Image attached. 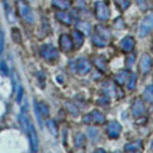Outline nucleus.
<instances>
[{"instance_id": "obj_35", "label": "nucleus", "mask_w": 153, "mask_h": 153, "mask_svg": "<svg viewBox=\"0 0 153 153\" xmlns=\"http://www.w3.org/2000/svg\"><path fill=\"white\" fill-rule=\"evenodd\" d=\"M152 51H153V47H152Z\"/></svg>"}, {"instance_id": "obj_32", "label": "nucleus", "mask_w": 153, "mask_h": 153, "mask_svg": "<svg viewBox=\"0 0 153 153\" xmlns=\"http://www.w3.org/2000/svg\"><path fill=\"white\" fill-rule=\"evenodd\" d=\"M4 49V36H3V33H1V36H0V54L3 52Z\"/></svg>"}, {"instance_id": "obj_4", "label": "nucleus", "mask_w": 153, "mask_h": 153, "mask_svg": "<svg viewBox=\"0 0 153 153\" xmlns=\"http://www.w3.org/2000/svg\"><path fill=\"white\" fill-rule=\"evenodd\" d=\"M40 54L47 60H55L59 56V52L56 48L51 44L42 45L40 49Z\"/></svg>"}, {"instance_id": "obj_11", "label": "nucleus", "mask_w": 153, "mask_h": 153, "mask_svg": "<svg viewBox=\"0 0 153 153\" xmlns=\"http://www.w3.org/2000/svg\"><path fill=\"white\" fill-rule=\"evenodd\" d=\"M132 112L135 117H140L145 112V104L141 99H136L132 105Z\"/></svg>"}, {"instance_id": "obj_17", "label": "nucleus", "mask_w": 153, "mask_h": 153, "mask_svg": "<svg viewBox=\"0 0 153 153\" xmlns=\"http://www.w3.org/2000/svg\"><path fill=\"white\" fill-rule=\"evenodd\" d=\"M128 76V73L127 71H121L116 75V78H115V80L119 85H123L126 82V80L127 79Z\"/></svg>"}, {"instance_id": "obj_15", "label": "nucleus", "mask_w": 153, "mask_h": 153, "mask_svg": "<svg viewBox=\"0 0 153 153\" xmlns=\"http://www.w3.org/2000/svg\"><path fill=\"white\" fill-rule=\"evenodd\" d=\"M97 31H98V35L102 36L105 40L110 39V37H111V33H110L108 29L102 26V25L97 26Z\"/></svg>"}, {"instance_id": "obj_28", "label": "nucleus", "mask_w": 153, "mask_h": 153, "mask_svg": "<svg viewBox=\"0 0 153 153\" xmlns=\"http://www.w3.org/2000/svg\"><path fill=\"white\" fill-rule=\"evenodd\" d=\"M95 64L100 70H102V71L106 70V63H105L104 60H102V59H100V57H98V59H95Z\"/></svg>"}, {"instance_id": "obj_31", "label": "nucleus", "mask_w": 153, "mask_h": 153, "mask_svg": "<svg viewBox=\"0 0 153 153\" xmlns=\"http://www.w3.org/2000/svg\"><path fill=\"white\" fill-rule=\"evenodd\" d=\"M67 105H68V110H69V111L71 113H73L75 116H76V115L78 114V109H76L72 103H67Z\"/></svg>"}, {"instance_id": "obj_3", "label": "nucleus", "mask_w": 153, "mask_h": 153, "mask_svg": "<svg viewBox=\"0 0 153 153\" xmlns=\"http://www.w3.org/2000/svg\"><path fill=\"white\" fill-rule=\"evenodd\" d=\"M153 29V13L146 16L143 19L140 26H139V36H146L151 32Z\"/></svg>"}, {"instance_id": "obj_30", "label": "nucleus", "mask_w": 153, "mask_h": 153, "mask_svg": "<svg viewBox=\"0 0 153 153\" xmlns=\"http://www.w3.org/2000/svg\"><path fill=\"white\" fill-rule=\"evenodd\" d=\"M22 97H23V88L21 87V86H19L18 89L16 90V100H17L18 102H21Z\"/></svg>"}, {"instance_id": "obj_27", "label": "nucleus", "mask_w": 153, "mask_h": 153, "mask_svg": "<svg viewBox=\"0 0 153 153\" xmlns=\"http://www.w3.org/2000/svg\"><path fill=\"white\" fill-rule=\"evenodd\" d=\"M136 81H137V76L135 74H132L128 79V82H127V88L129 90H133L136 87Z\"/></svg>"}, {"instance_id": "obj_7", "label": "nucleus", "mask_w": 153, "mask_h": 153, "mask_svg": "<svg viewBox=\"0 0 153 153\" xmlns=\"http://www.w3.org/2000/svg\"><path fill=\"white\" fill-rule=\"evenodd\" d=\"M122 131V126L118 122H111L108 123V126L106 127V132L108 137L111 139H117Z\"/></svg>"}, {"instance_id": "obj_33", "label": "nucleus", "mask_w": 153, "mask_h": 153, "mask_svg": "<svg viewBox=\"0 0 153 153\" xmlns=\"http://www.w3.org/2000/svg\"><path fill=\"white\" fill-rule=\"evenodd\" d=\"M145 1H146V0H138L139 4H143V3H145Z\"/></svg>"}, {"instance_id": "obj_21", "label": "nucleus", "mask_w": 153, "mask_h": 153, "mask_svg": "<svg viewBox=\"0 0 153 153\" xmlns=\"http://www.w3.org/2000/svg\"><path fill=\"white\" fill-rule=\"evenodd\" d=\"M92 42H93V44L97 47H104L105 45H106V40L103 39V38L100 36H99L98 33L93 36Z\"/></svg>"}, {"instance_id": "obj_26", "label": "nucleus", "mask_w": 153, "mask_h": 153, "mask_svg": "<svg viewBox=\"0 0 153 153\" xmlns=\"http://www.w3.org/2000/svg\"><path fill=\"white\" fill-rule=\"evenodd\" d=\"M12 37L13 40L16 43H20L21 42V33L19 32L17 28H13L12 29Z\"/></svg>"}, {"instance_id": "obj_2", "label": "nucleus", "mask_w": 153, "mask_h": 153, "mask_svg": "<svg viewBox=\"0 0 153 153\" xmlns=\"http://www.w3.org/2000/svg\"><path fill=\"white\" fill-rule=\"evenodd\" d=\"M95 14L99 20L104 21L110 17V10L105 2L97 1L95 3Z\"/></svg>"}, {"instance_id": "obj_12", "label": "nucleus", "mask_w": 153, "mask_h": 153, "mask_svg": "<svg viewBox=\"0 0 153 153\" xmlns=\"http://www.w3.org/2000/svg\"><path fill=\"white\" fill-rule=\"evenodd\" d=\"M151 69V59L147 54L143 55L140 61V70L142 73L146 74Z\"/></svg>"}, {"instance_id": "obj_20", "label": "nucleus", "mask_w": 153, "mask_h": 153, "mask_svg": "<svg viewBox=\"0 0 153 153\" xmlns=\"http://www.w3.org/2000/svg\"><path fill=\"white\" fill-rule=\"evenodd\" d=\"M143 99H145L147 102H153V86H147V87L143 91Z\"/></svg>"}, {"instance_id": "obj_25", "label": "nucleus", "mask_w": 153, "mask_h": 153, "mask_svg": "<svg viewBox=\"0 0 153 153\" xmlns=\"http://www.w3.org/2000/svg\"><path fill=\"white\" fill-rule=\"evenodd\" d=\"M36 107L38 108V110H39L40 114L43 115L44 117L49 116V108H48V106L44 102H39L36 105Z\"/></svg>"}, {"instance_id": "obj_29", "label": "nucleus", "mask_w": 153, "mask_h": 153, "mask_svg": "<svg viewBox=\"0 0 153 153\" xmlns=\"http://www.w3.org/2000/svg\"><path fill=\"white\" fill-rule=\"evenodd\" d=\"M0 72H1L4 76H7L9 73L8 66L6 63H5V61H1V63H0Z\"/></svg>"}, {"instance_id": "obj_8", "label": "nucleus", "mask_w": 153, "mask_h": 153, "mask_svg": "<svg viewBox=\"0 0 153 153\" xmlns=\"http://www.w3.org/2000/svg\"><path fill=\"white\" fill-rule=\"evenodd\" d=\"M27 133L29 135V138H30L32 150L35 151V152L37 151V149H38V138H37V135H36L35 126H33V124L32 123H31L30 126H29V128H28Z\"/></svg>"}, {"instance_id": "obj_1", "label": "nucleus", "mask_w": 153, "mask_h": 153, "mask_svg": "<svg viewBox=\"0 0 153 153\" xmlns=\"http://www.w3.org/2000/svg\"><path fill=\"white\" fill-rule=\"evenodd\" d=\"M17 7L19 10V13H20L23 20L30 24L33 23V21H35V16H33L31 7L26 2H24L23 0H19L17 2Z\"/></svg>"}, {"instance_id": "obj_34", "label": "nucleus", "mask_w": 153, "mask_h": 153, "mask_svg": "<svg viewBox=\"0 0 153 153\" xmlns=\"http://www.w3.org/2000/svg\"><path fill=\"white\" fill-rule=\"evenodd\" d=\"M151 150L153 151V140H152V142H151Z\"/></svg>"}, {"instance_id": "obj_13", "label": "nucleus", "mask_w": 153, "mask_h": 153, "mask_svg": "<svg viewBox=\"0 0 153 153\" xmlns=\"http://www.w3.org/2000/svg\"><path fill=\"white\" fill-rule=\"evenodd\" d=\"M76 29L81 33H83L85 36H89L91 33V25L88 22L85 21H79L76 24Z\"/></svg>"}, {"instance_id": "obj_9", "label": "nucleus", "mask_w": 153, "mask_h": 153, "mask_svg": "<svg viewBox=\"0 0 153 153\" xmlns=\"http://www.w3.org/2000/svg\"><path fill=\"white\" fill-rule=\"evenodd\" d=\"M76 69L80 75H85L91 70V64L85 59H79L76 61Z\"/></svg>"}, {"instance_id": "obj_22", "label": "nucleus", "mask_w": 153, "mask_h": 153, "mask_svg": "<svg viewBox=\"0 0 153 153\" xmlns=\"http://www.w3.org/2000/svg\"><path fill=\"white\" fill-rule=\"evenodd\" d=\"M73 37H74V41L76 47H80L83 43V36L79 31H75L73 33Z\"/></svg>"}, {"instance_id": "obj_18", "label": "nucleus", "mask_w": 153, "mask_h": 153, "mask_svg": "<svg viewBox=\"0 0 153 153\" xmlns=\"http://www.w3.org/2000/svg\"><path fill=\"white\" fill-rule=\"evenodd\" d=\"M53 5L56 8L62 10V11L67 10L70 7V4L67 0H53Z\"/></svg>"}, {"instance_id": "obj_16", "label": "nucleus", "mask_w": 153, "mask_h": 153, "mask_svg": "<svg viewBox=\"0 0 153 153\" xmlns=\"http://www.w3.org/2000/svg\"><path fill=\"white\" fill-rule=\"evenodd\" d=\"M142 147V141H136L130 143H127V145L124 146V150L131 152V151H137L139 149H141Z\"/></svg>"}, {"instance_id": "obj_10", "label": "nucleus", "mask_w": 153, "mask_h": 153, "mask_svg": "<svg viewBox=\"0 0 153 153\" xmlns=\"http://www.w3.org/2000/svg\"><path fill=\"white\" fill-rule=\"evenodd\" d=\"M120 46H121L123 52L130 53L134 49V46H135V40L131 36H126L122 39L121 43H120Z\"/></svg>"}, {"instance_id": "obj_23", "label": "nucleus", "mask_w": 153, "mask_h": 153, "mask_svg": "<svg viewBox=\"0 0 153 153\" xmlns=\"http://www.w3.org/2000/svg\"><path fill=\"white\" fill-rule=\"evenodd\" d=\"M116 6L121 10V11H126V10L130 6V0H114Z\"/></svg>"}, {"instance_id": "obj_24", "label": "nucleus", "mask_w": 153, "mask_h": 153, "mask_svg": "<svg viewBox=\"0 0 153 153\" xmlns=\"http://www.w3.org/2000/svg\"><path fill=\"white\" fill-rule=\"evenodd\" d=\"M46 126L48 127V129H49V131L51 132L52 135H54L55 137L57 136V126L56 124L54 121H48L46 123Z\"/></svg>"}, {"instance_id": "obj_14", "label": "nucleus", "mask_w": 153, "mask_h": 153, "mask_svg": "<svg viewBox=\"0 0 153 153\" xmlns=\"http://www.w3.org/2000/svg\"><path fill=\"white\" fill-rule=\"evenodd\" d=\"M56 18L59 19V20L63 23V24H66V25H70L72 23V16H70L69 13H67L65 12H59L56 13Z\"/></svg>"}, {"instance_id": "obj_19", "label": "nucleus", "mask_w": 153, "mask_h": 153, "mask_svg": "<svg viewBox=\"0 0 153 153\" xmlns=\"http://www.w3.org/2000/svg\"><path fill=\"white\" fill-rule=\"evenodd\" d=\"M86 143V138L82 133H78L75 137V145L76 147H83Z\"/></svg>"}, {"instance_id": "obj_5", "label": "nucleus", "mask_w": 153, "mask_h": 153, "mask_svg": "<svg viewBox=\"0 0 153 153\" xmlns=\"http://www.w3.org/2000/svg\"><path fill=\"white\" fill-rule=\"evenodd\" d=\"M83 122H84V123H95L102 124L105 122V117L102 112L98 111V110H94V111H92L90 114L84 116Z\"/></svg>"}, {"instance_id": "obj_6", "label": "nucleus", "mask_w": 153, "mask_h": 153, "mask_svg": "<svg viewBox=\"0 0 153 153\" xmlns=\"http://www.w3.org/2000/svg\"><path fill=\"white\" fill-rule=\"evenodd\" d=\"M59 46H60L62 51L65 52V53H68L73 49L74 41L69 35L63 33V35H61L59 37Z\"/></svg>"}]
</instances>
